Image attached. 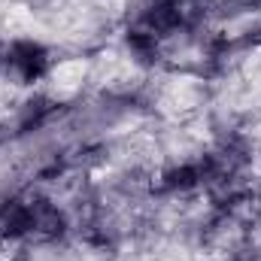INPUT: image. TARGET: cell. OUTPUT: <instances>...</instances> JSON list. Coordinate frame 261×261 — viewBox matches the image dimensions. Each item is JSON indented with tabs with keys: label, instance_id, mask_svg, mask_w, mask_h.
Wrapping results in <instances>:
<instances>
[{
	"label": "cell",
	"instance_id": "obj_5",
	"mask_svg": "<svg viewBox=\"0 0 261 261\" xmlns=\"http://www.w3.org/2000/svg\"><path fill=\"white\" fill-rule=\"evenodd\" d=\"M200 179H203V176H200V167L186 164V167H176V170L167 173V189H179V192H186V189H195Z\"/></svg>",
	"mask_w": 261,
	"mask_h": 261
},
{
	"label": "cell",
	"instance_id": "obj_2",
	"mask_svg": "<svg viewBox=\"0 0 261 261\" xmlns=\"http://www.w3.org/2000/svg\"><path fill=\"white\" fill-rule=\"evenodd\" d=\"M28 231H34V222H31V206L21 203V200H12L0 210V234L9 237V240H18L24 237Z\"/></svg>",
	"mask_w": 261,
	"mask_h": 261
},
{
	"label": "cell",
	"instance_id": "obj_7",
	"mask_svg": "<svg viewBox=\"0 0 261 261\" xmlns=\"http://www.w3.org/2000/svg\"><path fill=\"white\" fill-rule=\"evenodd\" d=\"M170 3H182V0H170Z\"/></svg>",
	"mask_w": 261,
	"mask_h": 261
},
{
	"label": "cell",
	"instance_id": "obj_1",
	"mask_svg": "<svg viewBox=\"0 0 261 261\" xmlns=\"http://www.w3.org/2000/svg\"><path fill=\"white\" fill-rule=\"evenodd\" d=\"M6 61H9V67H12L24 82H34V79H40V76L46 73V67H49V52H46L40 43H34V40H18V43L9 46Z\"/></svg>",
	"mask_w": 261,
	"mask_h": 261
},
{
	"label": "cell",
	"instance_id": "obj_3",
	"mask_svg": "<svg viewBox=\"0 0 261 261\" xmlns=\"http://www.w3.org/2000/svg\"><path fill=\"white\" fill-rule=\"evenodd\" d=\"M31 222H34V231L46 234V237H58L64 231V213L49 203V200H31Z\"/></svg>",
	"mask_w": 261,
	"mask_h": 261
},
{
	"label": "cell",
	"instance_id": "obj_4",
	"mask_svg": "<svg viewBox=\"0 0 261 261\" xmlns=\"http://www.w3.org/2000/svg\"><path fill=\"white\" fill-rule=\"evenodd\" d=\"M179 21H182V15H179L176 3H170V0L152 3V6H149V12H146V24H149V31H152V34H167V31L179 28Z\"/></svg>",
	"mask_w": 261,
	"mask_h": 261
},
{
	"label": "cell",
	"instance_id": "obj_6",
	"mask_svg": "<svg viewBox=\"0 0 261 261\" xmlns=\"http://www.w3.org/2000/svg\"><path fill=\"white\" fill-rule=\"evenodd\" d=\"M128 46L140 55V58H149V55H155V34L152 31H130L128 34Z\"/></svg>",
	"mask_w": 261,
	"mask_h": 261
}]
</instances>
